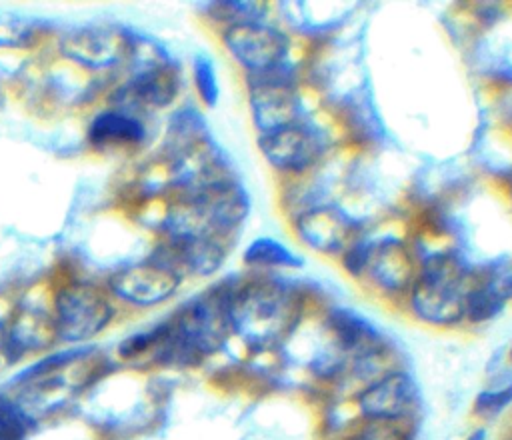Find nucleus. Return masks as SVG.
<instances>
[{
    "mask_svg": "<svg viewBox=\"0 0 512 440\" xmlns=\"http://www.w3.org/2000/svg\"><path fill=\"white\" fill-rule=\"evenodd\" d=\"M294 292L278 280H256L228 292L230 330L256 350L278 344L296 324Z\"/></svg>",
    "mask_w": 512,
    "mask_h": 440,
    "instance_id": "1",
    "label": "nucleus"
},
{
    "mask_svg": "<svg viewBox=\"0 0 512 440\" xmlns=\"http://www.w3.org/2000/svg\"><path fill=\"white\" fill-rule=\"evenodd\" d=\"M472 286V274L458 256H432L410 286V310L424 324L454 326L464 320Z\"/></svg>",
    "mask_w": 512,
    "mask_h": 440,
    "instance_id": "2",
    "label": "nucleus"
},
{
    "mask_svg": "<svg viewBox=\"0 0 512 440\" xmlns=\"http://www.w3.org/2000/svg\"><path fill=\"white\" fill-rule=\"evenodd\" d=\"M230 332L228 292H212L188 302L172 324L162 326L158 344L166 358L192 362L216 352Z\"/></svg>",
    "mask_w": 512,
    "mask_h": 440,
    "instance_id": "3",
    "label": "nucleus"
},
{
    "mask_svg": "<svg viewBox=\"0 0 512 440\" xmlns=\"http://www.w3.org/2000/svg\"><path fill=\"white\" fill-rule=\"evenodd\" d=\"M358 416L364 422L404 424L420 408V390L416 380L400 368H390L370 378L354 396Z\"/></svg>",
    "mask_w": 512,
    "mask_h": 440,
    "instance_id": "4",
    "label": "nucleus"
},
{
    "mask_svg": "<svg viewBox=\"0 0 512 440\" xmlns=\"http://www.w3.org/2000/svg\"><path fill=\"white\" fill-rule=\"evenodd\" d=\"M230 56L248 72L250 78L286 70L288 40L276 28L254 18L230 24L222 34Z\"/></svg>",
    "mask_w": 512,
    "mask_h": 440,
    "instance_id": "5",
    "label": "nucleus"
},
{
    "mask_svg": "<svg viewBox=\"0 0 512 440\" xmlns=\"http://www.w3.org/2000/svg\"><path fill=\"white\" fill-rule=\"evenodd\" d=\"M350 274H366L384 292L410 290L416 274L408 248L398 240H380L374 244L354 242L344 256Z\"/></svg>",
    "mask_w": 512,
    "mask_h": 440,
    "instance_id": "6",
    "label": "nucleus"
},
{
    "mask_svg": "<svg viewBox=\"0 0 512 440\" xmlns=\"http://www.w3.org/2000/svg\"><path fill=\"white\" fill-rule=\"evenodd\" d=\"M112 318V306L92 286H70L56 300V334L66 342L96 336Z\"/></svg>",
    "mask_w": 512,
    "mask_h": 440,
    "instance_id": "7",
    "label": "nucleus"
},
{
    "mask_svg": "<svg viewBox=\"0 0 512 440\" xmlns=\"http://www.w3.org/2000/svg\"><path fill=\"white\" fill-rule=\"evenodd\" d=\"M60 48L70 60L86 68L104 70L120 64L132 52V38L120 26L88 24L70 30Z\"/></svg>",
    "mask_w": 512,
    "mask_h": 440,
    "instance_id": "8",
    "label": "nucleus"
},
{
    "mask_svg": "<svg viewBox=\"0 0 512 440\" xmlns=\"http://www.w3.org/2000/svg\"><path fill=\"white\" fill-rule=\"evenodd\" d=\"M250 108L260 134L300 122V102L288 70L250 78Z\"/></svg>",
    "mask_w": 512,
    "mask_h": 440,
    "instance_id": "9",
    "label": "nucleus"
},
{
    "mask_svg": "<svg viewBox=\"0 0 512 440\" xmlns=\"http://www.w3.org/2000/svg\"><path fill=\"white\" fill-rule=\"evenodd\" d=\"M258 146L270 166L282 172H304L322 152L320 136L302 122L260 134Z\"/></svg>",
    "mask_w": 512,
    "mask_h": 440,
    "instance_id": "10",
    "label": "nucleus"
},
{
    "mask_svg": "<svg viewBox=\"0 0 512 440\" xmlns=\"http://www.w3.org/2000/svg\"><path fill=\"white\" fill-rule=\"evenodd\" d=\"M180 284V274L160 260L128 266L110 280L112 292L132 304L152 306L168 300Z\"/></svg>",
    "mask_w": 512,
    "mask_h": 440,
    "instance_id": "11",
    "label": "nucleus"
},
{
    "mask_svg": "<svg viewBox=\"0 0 512 440\" xmlns=\"http://www.w3.org/2000/svg\"><path fill=\"white\" fill-rule=\"evenodd\" d=\"M294 230L306 246L324 254L348 250L354 244V222L332 206H320L302 212L294 222Z\"/></svg>",
    "mask_w": 512,
    "mask_h": 440,
    "instance_id": "12",
    "label": "nucleus"
},
{
    "mask_svg": "<svg viewBox=\"0 0 512 440\" xmlns=\"http://www.w3.org/2000/svg\"><path fill=\"white\" fill-rule=\"evenodd\" d=\"M128 92L142 104L166 106L178 92L176 70L166 60H156L134 76Z\"/></svg>",
    "mask_w": 512,
    "mask_h": 440,
    "instance_id": "13",
    "label": "nucleus"
},
{
    "mask_svg": "<svg viewBox=\"0 0 512 440\" xmlns=\"http://www.w3.org/2000/svg\"><path fill=\"white\" fill-rule=\"evenodd\" d=\"M90 142L102 144H138L144 138V126L138 118L126 112H102L88 130Z\"/></svg>",
    "mask_w": 512,
    "mask_h": 440,
    "instance_id": "14",
    "label": "nucleus"
},
{
    "mask_svg": "<svg viewBox=\"0 0 512 440\" xmlns=\"http://www.w3.org/2000/svg\"><path fill=\"white\" fill-rule=\"evenodd\" d=\"M244 262L256 268H296L302 264L286 244L270 236L254 238L244 250Z\"/></svg>",
    "mask_w": 512,
    "mask_h": 440,
    "instance_id": "15",
    "label": "nucleus"
},
{
    "mask_svg": "<svg viewBox=\"0 0 512 440\" xmlns=\"http://www.w3.org/2000/svg\"><path fill=\"white\" fill-rule=\"evenodd\" d=\"M512 406V378L506 382L492 384L478 392L474 398V414L482 420H496Z\"/></svg>",
    "mask_w": 512,
    "mask_h": 440,
    "instance_id": "16",
    "label": "nucleus"
},
{
    "mask_svg": "<svg viewBox=\"0 0 512 440\" xmlns=\"http://www.w3.org/2000/svg\"><path fill=\"white\" fill-rule=\"evenodd\" d=\"M28 428V416L14 402L0 398V440H24Z\"/></svg>",
    "mask_w": 512,
    "mask_h": 440,
    "instance_id": "17",
    "label": "nucleus"
},
{
    "mask_svg": "<svg viewBox=\"0 0 512 440\" xmlns=\"http://www.w3.org/2000/svg\"><path fill=\"white\" fill-rule=\"evenodd\" d=\"M36 32V22L0 14V46H24Z\"/></svg>",
    "mask_w": 512,
    "mask_h": 440,
    "instance_id": "18",
    "label": "nucleus"
},
{
    "mask_svg": "<svg viewBox=\"0 0 512 440\" xmlns=\"http://www.w3.org/2000/svg\"><path fill=\"white\" fill-rule=\"evenodd\" d=\"M194 82L204 104L214 106L218 102V78L212 62L202 54L194 58Z\"/></svg>",
    "mask_w": 512,
    "mask_h": 440,
    "instance_id": "19",
    "label": "nucleus"
},
{
    "mask_svg": "<svg viewBox=\"0 0 512 440\" xmlns=\"http://www.w3.org/2000/svg\"><path fill=\"white\" fill-rule=\"evenodd\" d=\"M350 440H410V432L404 424L364 422Z\"/></svg>",
    "mask_w": 512,
    "mask_h": 440,
    "instance_id": "20",
    "label": "nucleus"
},
{
    "mask_svg": "<svg viewBox=\"0 0 512 440\" xmlns=\"http://www.w3.org/2000/svg\"><path fill=\"white\" fill-rule=\"evenodd\" d=\"M486 280L490 282V286L500 294V298L506 302L508 298H512V264L492 272L490 276H486Z\"/></svg>",
    "mask_w": 512,
    "mask_h": 440,
    "instance_id": "21",
    "label": "nucleus"
},
{
    "mask_svg": "<svg viewBox=\"0 0 512 440\" xmlns=\"http://www.w3.org/2000/svg\"><path fill=\"white\" fill-rule=\"evenodd\" d=\"M464 440H488V432H486V428H476Z\"/></svg>",
    "mask_w": 512,
    "mask_h": 440,
    "instance_id": "22",
    "label": "nucleus"
},
{
    "mask_svg": "<svg viewBox=\"0 0 512 440\" xmlns=\"http://www.w3.org/2000/svg\"><path fill=\"white\" fill-rule=\"evenodd\" d=\"M508 356H510V362H512V346H510V352H508Z\"/></svg>",
    "mask_w": 512,
    "mask_h": 440,
    "instance_id": "23",
    "label": "nucleus"
}]
</instances>
